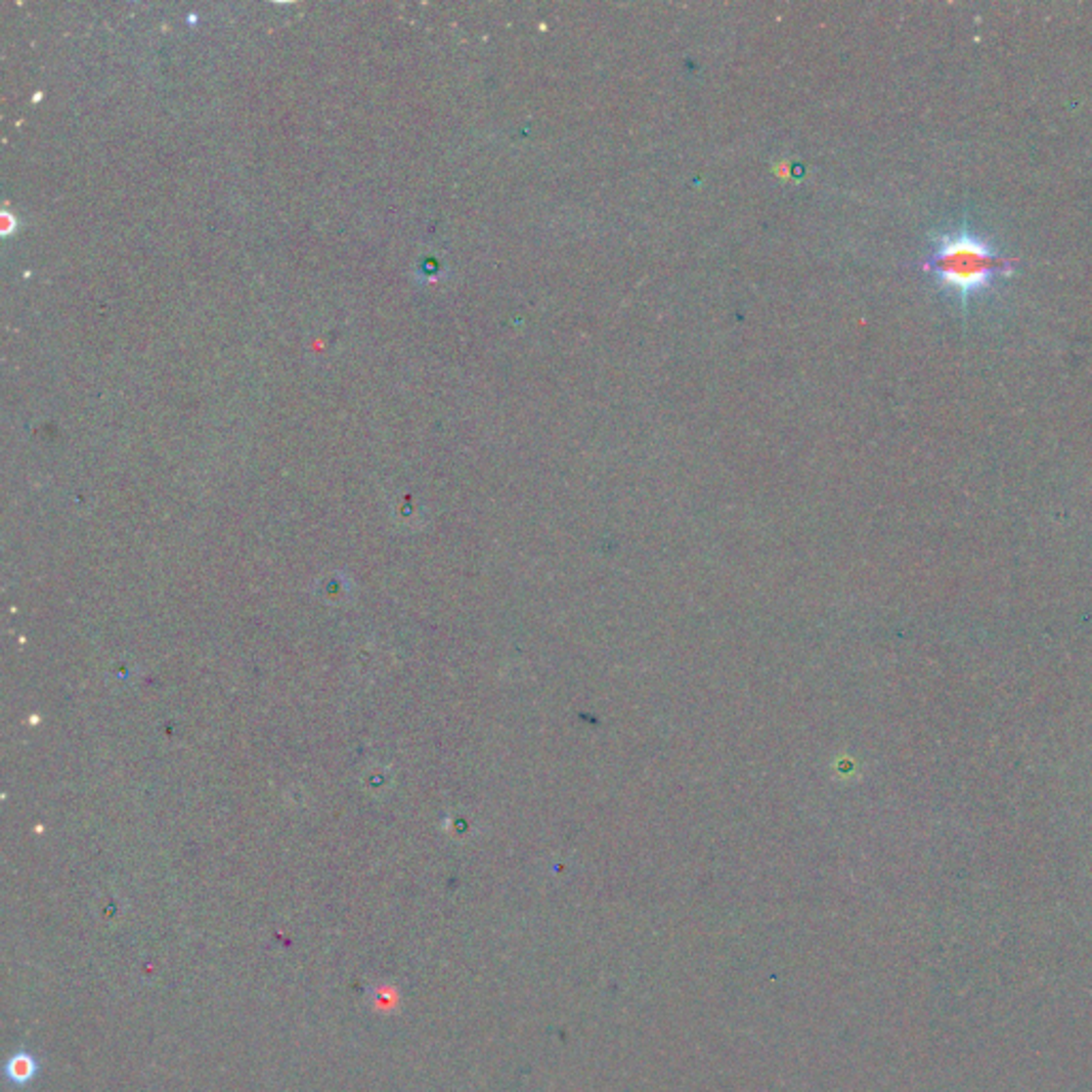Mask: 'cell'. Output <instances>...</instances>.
Returning a JSON list of instances; mask_svg holds the SVG:
<instances>
[{
	"label": "cell",
	"instance_id": "cell-2",
	"mask_svg": "<svg viewBox=\"0 0 1092 1092\" xmlns=\"http://www.w3.org/2000/svg\"><path fill=\"white\" fill-rule=\"evenodd\" d=\"M39 1061L28 1052H18L7 1063V1079L16 1086H26L39 1075Z\"/></svg>",
	"mask_w": 1092,
	"mask_h": 1092
},
{
	"label": "cell",
	"instance_id": "cell-1",
	"mask_svg": "<svg viewBox=\"0 0 1092 1092\" xmlns=\"http://www.w3.org/2000/svg\"><path fill=\"white\" fill-rule=\"evenodd\" d=\"M1014 258L1003 254L983 235L969 227L949 229L933 240L924 269L939 290L969 303L990 292L1012 274Z\"/></svg>",
	"mask_w": 1092,
	"mask_h": 1092
}]
</instances>
